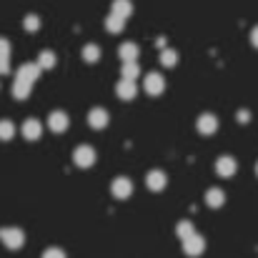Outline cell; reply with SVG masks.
<instances>
[{"instance_id":"277c9868","label":"cell","mask_w":258,"mask_h":258,"mask_svg":"<svg viewBox=\"0 0 258 258\" xmlns=\"http://www.w3.org/2000/svg\"><path fill=\"white\" fill-rule=\"evenodd\" d=\"M73 163H76L78 168H90V166L95 163V151H93L90 146H78L76 153H73Z\"/></svg>"},{"instance_id":"603a6c76","label":"cell","mask_w":258,"mask_h":258,"mask_svg":"<svg viewBox=\"0 0 258 258\" xmlns=\"http://www.w3.org/2000/svg\"><path fill=\"white\" fill-rule=\"evenodd\" d=\"M13 136H15L13 123H10V120H0V141H3V143H8Z\"/></svg>"},{"instance_id":"9c48e42d","label":"cell","mask_w":258,"mask_h":258,"mask_svg":"<svg viewBox=\"0 0 258 258\" xmlns=\"http://www.w3.org/2000/svg\"><path fill=\"white\" fill-rule=\"evenodd\" d=\"M236 171H238L236 158H231V156H221V158L216 161V173H218L221 178H231Z\"/></svg>"},{"instance_id":"83f0119b","label":"cell","mask_w":258,"mask_h":258,"mask_svg":"<svg viewBox=\"0 0 258 258\" xmlns=\"http://www.w3.org/2000/svg\"><path fill=\"white\" fill-rule=\"evenodd\" d=\"M251 43H253V48H258V25L251 30Z\"/></svg>"},{"instance_id":"5bb4252c","label":"cell","mask_w":258,"mask_h":258,"mask_svg":"<svg viewBox=\"0 0 258 258\" xmlns=\"http://www.w3.org/2000/svg\"><path fill=\"white\" fill-rule=\"evenodd\" d=\"M166 183H168V175L163 171H151L146 175V185H148L151 190H163Z\"/></svg>"},{"instance_id":"52a82bcc","label":"cell","mask_w":258,"mask_h":258,"mask_svg":"<svg viewBox=\"0 0 258 258\" xmlns=\"http://www.w3.org/2000/svg\"><path fill=\"white\" fill-rule=\"evenodd\" d=\"M196 128H198L201 136H213L218 131V118L213 113H203V115H198V125Z\"/></svg>"},{"instance_id":"8992f818","label":"cell","mask_w":258,"mask_h":258,"mask_svg":"<svg viewBox=\"0 0 258 258\" xmlns=\"http://www.w3.org/2000/svg\"><path fill=\"white\" fill-rule=\"evenodd\" d=\"M110 190H113V196H115L118 201H125V198L133 193V183H131V178H125V175H118V178L113 180Z\"/></svg>"},{"instance_id":"e0dca14e","label":"cell","mask_w":258,"mask_h":258,"mask_svg":"<svg viewBox=\"0 0 258 258\" xmlns=\"http://www.w3.org/2000/svg\"><path fill=\"white\" fill-rule=\"evenodd\" d=\"M138 76H141V66L138 63H120V78L136 81Z\"/></svg>"},{"instance_id":"30bf717a","label":"cell","mask_w":258,"mask_h":258,"mask_svg":"<svg viewBox=\"0 0 258 258\" xmlns=\"http://www.w3.org/2000/svg\"><path fill=\"white\" fill-rule=\"evenodd\" d=\"M48 128H50L53 133H63V131H68V113H63V110H53V113L48 115Z\"/></svg>"},{"instance_id":"4fadbf2b","label":"cell","mask_w":258,"mask_h":258,"mask_svg":"<svg viewBox=\"0 0 258 258\" xmlns=\"http://www.w3.org/2000/svg\"><path fill=\"white\" fill-rule=\"evenodd\" d=\"M138 55H141V50H138L136 43H123V45L118 48V58H120L123 63H136Z\"/></svg>"},{"instance_id":"f1b7e54d","label":"cell","mask_w":258,"mask_h":258,"mask_svg":"<svg viewBox=\"0 0 258 258\" xmlns=\"http://www.w3.org/2000/svg\"><path fill=\"white\" fill-rule=\"evenodd\" d=\"M256 175H258V163H256Z\"/></svg>"},{"instance_id":"d4e9b609","label":"cell","mask_w":258,"mask_h":258,"mask_svg":"<svg viewBox=\"0 0 258 258\" xmlns=\"http://www.w3.org/2000/svg\"><path fill=\"white\" fill-rule=\"evenodd\" d=\"M0 58L10 60V40H5V38H0Z\"/></svg>"},{"instance_id":"ba28073f","label":"cell","mask_w":258,"mask_h":258,"mask_svg":"<svg viewBox=\"0 0 258 258\" xmlns=\"http://www.w3.org/2000/svg\"><path fill=\"white\" fill-rule=\"evenodd\" d=\"M20 133H23V138H25V141H38V138L43 136V123H40V120H35V118H28V120L23 123Z\"/></svg>"},{"instance_id":"484cf974","label":"cell","mask_w":258,"mask_h":258,"mask_svg":"<svg viewBox=\"0 0 258 258\" xmlns=\"http://www.w3.org/2000/svg\"><path fill=\"white\" fill-rule=\"evenodd\" d=\"M40 258H66V253H63L60 248H48V251H45Z\"/></svg>"},{"instance_id":"7402d4cb","label":"cell","mask_w":258,"mask_h":258,"mask_svg":"<svg viewBox=\"0 0 258 258\" xmlns=\"http://www.w3.org/2000/svg\"><path fill=\"white\" fill-rule=\"evenodd\" d=\"M161 63H163L166 68H173V66L178 63V53L171 50V48H163V50H161Z\"/></svg>"},{"instance_id":"44dd1931","label":"cell","mask_w":258,"mask_h":258,"mask_svg":"<svg viewBox=\"0 0 258 258\" xmlns=\"http://www.w3.org/2000/svg\"><path fill=\"white\" fill-rule=\"evenodd\" d=\"M175 233H178V238H180V241H185V238H190L196 231H193V223H190V221H180V223H178V228H175Z\"/></svg>"},{"instance_id":"ffe728a7","label":"cell","mask_w":258,"mask_h":258,"mask_svg":"<svg viewBox=\"0 0 258 258\" xmlns=\"http://www.w3.org/2000/svg\"><path fill=\"white\" fill-rule=\"evenodd\" d=\"M55 66V53L53 50H43L40 55H38V68L40 71H50Z\"/></svg>"},{"instance_id":"8fae6325","label":"cell","mask_w":258,"mask_h":258,"mask_svg":"<svg viewBox=\"0 0 258 258\" xmlns=\"http://www.w3.org/2000/svg\"><path fill=\"white\" fill-rule=\"evenodd\" d=\"M136 93H138L136 81H125V78H120V81H118V86H115V95H118L120 100H133V98H136Z\"/></svg>"},{"instance_id":"cb8c5ba5","label":"cell","mask_w":258,"mask_h":258,"mask_svg":"<svg viewBox=\"0 0 258 258\" xmlns=\"http://www.w3.org/2000/svg\"><path fill=\"white\" fill-rule=\"evenodd\" d=\"M23 28H25L28 33H35V30L40 28V18H38V15H33V13H30V15H25V18H23Z\"/></svg>"},{"instance_id":"2e32d148","label":"cell","mask_w":258,"mask_h":258,"mask_svg":"<svg viewBox=\"0 0 258 258\" xmlns=\"http://www.w3.org/2000/svg\"><path fill=\"white\" fill-rule=\"evenodd\" d=\"M131 13H133V3H131V0H113V15L128 20Z\"/></svg>"},{"instance_id":"7a4b0ae2","label":"cell","mask_w":258,"mask_h":258,"mask_svg":"<svg viewBox=\"0 0 258 258\" xmlns=\"http://www.w3.org/2000/svg\"><path fill=\"white\" fill-rule=\"evenodd\" d=\"M0 241H3L5 248L15 251V248H20L25 243V233L20 228H0Z\"/></svg>"},{"instance_id":"ac0fdd59","label":"cell","mask_w":258,"mask_h":258,"mask_svg":"<svg viewBox=\"0 0 258 258\" xmlns=\"http://www.w3.org/2000/svg\"><path fill=\"white\" fill-rule=\"evenodd\" d=\"M81 55H83L86 63H98V58H100V48H98L95 43H88V45H83Z\"/></svg>"},{"instance_id":"3957f363","label":"cell","mask_w":258,"mask_h":258,"mask_svg":"<svg viewBox=\"0 0 258 258\" xmlns=\"http://www.w3.org/2000/svg\"><path fill=\"white\" fill-rule=\"evenodd\" d=\"M143 90H146L148 95H161V93L166 90L163 76H161V73H148V76L143 78Z\"/></svg>"},{"instance_id":"4316f807","label":"cell","mask_w":258,"mask_h":258,"mask_svg":"<svg viewBox=\"0 0 258 258\" xmlns=\"http://www.w3.org/2000/svg\"><path fill=\"white\" fill-rule=\"evenodd\" d=\"M236 118H238V123H243V125H246V123L251 120V113H248V110H238V115H236Z\"/></svg>"},{"instance_id":"7c38bea8","label":"cell","mask_w":258,"mask_h":258,"mask_svg":"<svg viewBox=\"0 0 258 258\" xmlns=\"http://www.w3.org/2000/svg\"><path fill=\"white\" fill-rule=\"evenodd\" d=\"M88 123H90V128L103 131V128L108 125V110H103V108H93V110L88 113Z\"/></svg>"},{"instance_id":"5b68a950","label":"cell","mask_w":258,"mask_h":258,"mask_svg":"<svg viewBox=\"0 0 258 258\" xmlns=\"http://www.w3.org/2000/svg\"><path fill=\"white\" fill-rule=\"evenodd\" d=\"M203 251H206V241H203V236L193 233L190 238H185V241H183V253H185V256L196 258V256H201Z\"/></svg>"},{"instance_id":"9a60e30c","label":"cell","mask_w":258,"mask_h":258,"mask_svg":"<svg viewBox=\"0 0 258 258\" xmlns=\"http://www.w3.org/2000/svg\"><path fill=\"white\" fill-rule=\"evenodd\" d=\"M206 203H208L211 208H221V206L226 203V193H223L221 188H211V190H206Z\"/></svg>"},{"instance_id":"6da1fadb","label":"cell","mask_w":258,"mask_h":258,"mask_svg":"<svg viewBox=\"0 0 258 258\" xmlns=\"http://www.w3.org/2000/svg\"><path fill=\"white\" fill-rule=\"evenodd\" d=\"M38 76H40L38 63H23V66H20V71L15 73L13 95H15L18 100H25V98L30 95V90H33V83L38 81Z\"/></svg>"},{"instance_id":"d6986e66","label":"cell","mask_w":258,"mask_h":258,"mask_svg":"<svg viewBox=\"0 0 258 258\" xmlns=\"http://www.w3.org/2000/svg\"><path fill=\"white\" fill-rule=\"evenodd\" d=\"M123 28H125V20H123V18H118V15H113V13L105 18V30H108V33H120Z\"/></svg>"}]
</instances>
